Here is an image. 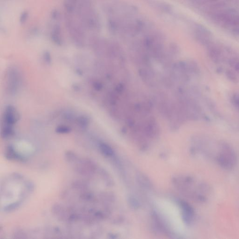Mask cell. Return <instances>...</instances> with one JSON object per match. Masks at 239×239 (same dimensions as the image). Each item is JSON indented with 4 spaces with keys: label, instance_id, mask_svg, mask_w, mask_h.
Segmentation results:
<instances>
[{
    "label": "cell",
    "instance_id": "obj_1",
    "mask_svg": "<svg viewBox=\"0 0 239 239\" xmlns=\"http://www.w3.org/2000/svg\"><path fill=\"white\" fill-rule=\"evenodd\" d=\"M217 163L225 169H231L237 162V157L232 147L226 142H222V149L217 159Z\"/></svg>",
    "mask_w": 239,
    "mask_h": 239
},
{
    "label": "cell",
    "instance_id": "obj_6",
    "mask_svg": "<svg viewBox=\"0 0 239 239\" xmlns=\"http://www.w3.org/2000/svg\"><path fill=\"white\" fill-rule=\"evenodd\" d=\"M195 32L205 36L212 38V33L210 29L200 24H197L195 26Z\"/></svg>",
    "mask_w": 239,
    "mask_h": 239
},
{
    "label": "cell",
    "instance_id": "obj_9",
    "mask_svg": "<svg viewBox=\"0 0 239 239\" xmlns=\"http://www.w3.org/2000/svg\"><path fill=\"white\" fill-rule=\"evenodd\" d=\"M100 150L104 155L107 156H111L113 154V151L112 149L105 144H102L100 145Z\"/></svg>",
    "mask_w": 239,
    "mask_h": 239
},
{
    "label": "cell",
    "instance_id": "obj_4",
    "mask_svg": "<svg viewBox=\"0 0 239 239\" xmlns=\"http://www.w3.org/2000/svg\"><path fill=\"white\" fill-rule=\"evenodd\" d=\"M50 36L52 41L56 44L60 46L63 43L61 28L60 25L56 24L54 25L51 30Z\"/></svg>",
    "mask_w": 239,
    "mask_h": 239
},
{
    "label": "cell",
    "instance_id": "obj_16",
    "mask_svg": "<svg viewBox=\"0 0 239 239\" xmlns=\"http://www.w3.org/2000/svg\"><path fill=\"white\" fill-rule=\"evenodd\" d=\"M51 18L53 20H58L60 17V13L57 10L53 11L51 14Z\"/></svg>",
    "mask_w": 239,
    "mask_h": 239
},
{
    "label": "cell",
    "instance_id": "obj_17",
    "mask_svg": "<svg viewBox=\"0 0 239 239\" xmlns=\"http://www.w3.org/2000/svg\"><path fill=\"white\" fill-rule=\"evenodd\" d=\"M44 59L47 63H50L51 61V57L50 54L48 52H46L44 54Z\"/></svg>",
    "mask_w": 239,
    "mask_h": 239
},
{
    "label": "cell",
    "instance_id": "obj_8",
    "mask_svg": "<svg viewBox=\"0 0 239 239\" xmlns=\"http://www.w3.org/2000/svg\"><path fill=\"white\" fill-rule=\"evenodd\" d=\"M226 76L229 81L233 83H238V80L235 72L230 70H227L226 71Z\"/></svg>",
    "mask_w": 239,
    "mask_h": 239
},
{
    "label": "cell",
    "instance_id": "obj_11",
    "mask_svg": "<svg viewBox=\"0 0 239 239\" xmlns=\"http://www.w3.org/2000/svg\"><path fill=\"white\" fill-rule=\"evenodd\" d=\"M182 207H183L184 211V212L187 215H188L189 217L192 216L193 214V209L190 205L186 203H182Z\"/></svg>",
    "mask_w": 239,
    "mask_h": 239
},
{
    "label": "cell",
    "instance_id": "obj_13",
    "mask_svg": "<svg viewBox=\"0 0 239 239\" xmlns=\"http://www.w3.org/2000/svg\"><path fill=\"white\" fill-rule=\"evenodd\" d=\"M29 18V13L27 11H25L21 13V15L20 16V19L19 22L22 24L25 23V22L28 20Z\"/></svg>",
    "mask_w": 239,
    "mask_h": 239
},
{
    "label": "cell",
    "instance_id": "obj_12",
    "mask_svg": "<svg viewBox=\"0 0 239 239\" xmlns=\"http://www.w3.org/2000/svg\"><path fill=\"white\" fill-rule=\"evenodd\" d=\"M231 102L233 106L239 109V95L235 94L231 97Z\"/></svg>",
    "mask_w": 239,
    "mask_h": 239
},
{
    "label": "cell",
    "instance_id": "obj_14",
    "mask_svg": "<svg viewBox=\"0 0 239 239\" xmlns=\"http://www.w3.org/2000/svg\"><path fill=\"white\" fill-rule=\"evenodd\" d=\"M56 131L58 133H62V134L68 133L70 132V128L67 126H59L56 129Z\"/></svg>",
    "mask_w": 239,
    "mask_h": 239
},
{
    "label": "cell",
    "instance_id": "obj_15",
    "mask_svg": "<svg viewBox=\"0 0 239 239\" xmlns=\"http://www.w3.org/2000/svg\"><path fill=\"white\" fill-rule=\"evenodd\" d=\"M207 104L208 107H209L211 111H212V112L216 111V106L211 100H208L207 102Z\"/></svg>",
    "mask_w": 239,
    "mask_h": 239
},
{
    "label": "cell",
    "instance_id": "obj_7",
    "mask_svg": "<svg viewBox=\"0 0 239 239\" xmlns=\"http://www.w3.org/2000/svg\"><path fill=\"white\" fill-rule=\"evenodd\" d=\"M78 1L79 0H65L64 3V8L67 13L71 14L74 12Z\"/></svg>",
    "mask_w": 239,
    "mask_h": 239
},
{
    "label": "cell",
    "instance_id": "obj_5",
    "mask_svg": "<svg viewBox=\"0 0 239 239\" xmlns=\"http://www.w3.org/2000/svg\"><path fill=\"white\" fill-rule=\"evenodd\" d=\"M9 73L10 74L8 81L11 91V92H15L18 86V76L16 71L14 70H12Z\"/></svg>",
    "mask_w": 239,
    "mask_h": 239
},
{
    "label": "cell",
    "instance_id": "obj_18",
    "mask_svg": "<svg viewBox=\"0 0 239 239\" xmlns=\"http://www.w3.org/2000/svg\"><path fill=\"white\" fill-rule=\"evenodd\" d=\"M233 33L239 36V27H233L232 29Z\"/></svg>",
    "mask_w": 239,
    "mask_h": 239
},
{
    "label": "cell",
    "instance_id": "obj_3",
    "mask_svg": "<svg viewBox=\"0 0 239 239\" xmlns=\"http://www.w3.org/2000/svg\"><path fill=\"white\" fill-rule=\"evenodd\" d=\"M207 54L214 63H220L223 60V52L221 49L212 43L207 46Z\"/></svg>",
    "mask_w": 239,
    "mask_h": 239
},
{
    "label": "cell",
    "instance_id": "obj_2",
    "mask_svg": "<svg viewBox=\"0 0 239 239\" xmlns=\"http://www.w3.org/2000/svg\"><path fill=\"white\" fill-rule=\"evenodd\" d=\"M19 114L15 108L12 106L7 107L4 112L3 122L4 125L12 126L18 122Z\"/></svg>",
    "mask_w": 239,
    "mask_h": 239
},
{
    "label": "cell",
    "instance_id": "obj_10",
    "mask_svg": "<svg viewBox=\"0 0 239 239\" xmlns=\"http://www.w3.org/2000/svg\"><path fill=\"white\" fill-rule=\"evenodd\" d=\"M229 64L231 67L239 73V58L232 57L229 60Z\"/></svg>",
    "mask_w": 239,
    "mask_h": 239
}]
</instances>
